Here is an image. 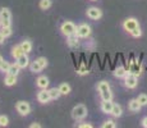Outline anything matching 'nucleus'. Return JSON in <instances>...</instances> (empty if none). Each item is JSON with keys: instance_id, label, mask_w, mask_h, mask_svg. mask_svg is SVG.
Returning <instances> with one entry per match:
<instances>
[{"instance_id": "obj_31", "label": "nucleus", "mask_w": 147, "mask_h": 128, "mask_svg": "<svg viewBox=\"0 0 147 128\" xmlns=\"http://www.w3.org/2000/svg\"><path fill=\"white\" fill-rule=\"evenodd\" d=\"M9 124V119L7 115H0V126L1 127H7Z\"/></svg>"}, {"instance_id": "obj_20", "label": "nucleus", "mask_w": 147, "mask_h": 128, "mask_svg": "<svg viewBox=\"0 0 147 128\" xmlns=\"http://www.w3.org/2000/svg\"><path fill=\"white\" fill-rule=\"evenodd\" d=\"M127 73L128 72L125 70L124 67H118V68H115V70H114V76L118 77V78H123V77H125Z\"/></svg>"}, {"instance_id": "obj_33", "label": "nucleus", "mask_w": 147, "mask_h": 128, "mask_svg": "<svg viewBox=\"0 0 147 128\" xmlns=\"http://www.w3.org/2000/svg\"><path fill=\"white\" fill-rule=\"evenodd\" d=\"M77 73H78V74H81V76L87 74V73H88V69H87V67L84 64H81V67L77 69Z\"/></svg>"}, {"instance_id": "obj_27", "label": "nucleus", "mask_w": 147, "mask_h": 128, "mask_svg": "<svg viewBox=\"0 0 147 128\" xmlns=\"http://www.w3.org/2000/svg\"><path fill=\"white\" fill-rule=\"evenodd\" d=\"M137 100L142 106H145V105H147V95L146 93H141V95H138Z\"/></svg>"}, {"instance_id": "obj_17", "label": "nucleus", "mask_w": 147, "mask_h": 128, "mask_svg": "<svg viewBox=\"0 0 147 128\" xmlns=\"http://www.w3.org/2000/svg\"><path fill=\"white\" fill-rule=\"evenodd\" d=\"M4 83H5V86H13V85H16L17 83V76L7 73L5 79H4Z\"/></svg>"}, {"instance_id": "obj_15", "label": "nucleus", "mask_w": 147, "mask_h": 128, "mask_svg": "<svg viewBox=\"0 0 147 128\" xmlns=\"http://www.w3.org/2000/svg\"><path fill=\"white\" fill-rule=\"evenodd\" d=\"M128 108H129L131 112H140L141 108H142V105L138 102L137 99H132V100L129 101V104H128Z\"/></svg>"}, {"instance_id": "obj_38", "label": "nucleus", "mask_w": 147, "mask_h": 128, "mask_svg": "<svg viewBox=\"0 0 147 128\" xmlns=\"http://www.w3.org/2000/svg\"><path fill=\"white\" fill-rule=\"evenodd\" d=\"M40 127H41L40 123H33V124H31V128H40Z\"/></svg>"}, {"instance_id": "obj_14", "label": "nucleus", "mask_w": 147, "mask_h": 128, "mask_svg": "<svg viewBox=\"0 0 147 128\" xmlns=\"http://www.w3.org/2000/svg\"><path fill=\"white\" fill-rule=\"evenodd\" d=\"M68 45H69L70 47H77L78 45H80V37L77 36V33L68 36Z\"/></svg>"}, {"instance_id": "obj_7", "label": "nucleus", "mask_w": 147, "mask_h": 128, "mask_svg": "<svg viewBox=\"0 0 147 128\" xmlns=\"http://www.w3.org/2000/svg\"><path fill=\"white\" fill-rule=\"evenodd\" d=\"M16 108H17V112H18L21 115H28L31 112V106L27 101H18L16 105Z\"/></svg>"}, {"instance_id": "obj_1", "label": "nucleus", "mask_w": 147, "mask_h": 128, "mask_svg": "<svg viewBox=\"0 0 147 128\" xmlns=\"http://www.w3.org/2000/svg\"><path fill=\"white\" fill-rule=\"evenodd\" d=\"M0 22H1V27H10L12 24V13L8 8L0 9Z\"/></svg>"}, {"instance_id": "obj_22", "label": "nucleus", "mask_w": 147, "mask_h": 128, "mask_svg": "<svg viewBox=\"0 0 147 128\" xmlns=\"http://www.w3.org/2000/svg\"><path fill=\"white\" fill-rule=\"evenodd\" d=\"M19 65L17 64V63H14V64H10V67H9V70H8V73L9 74H14V76H17L19 73Z\"/></svg>"}, {"instance_id": "obj_40", "label": "nucleus", "mask_w": 147, "mask_h": 128, "mask_svg": "<svg viewBox=\"0 0 147 128\" xmlns=\"http://www.w3.org/2000/svg\"><path fill=\"white\" fill-rule=\"evenodd\" d=\"M91 1H96V0H91Z\"/></svg>"}, {"instance_id": "obj_34", "label": "nucleus", "mask_w": 147, "mask_h": 128, "mask_svg": "<svg viewBox=\"0 0 147 128\" xmlns=\"http://www.w3.org/2000/svg\"><path fill=\"white\" fill-rule=\"evenodd\" d=\"M115 127H117V124L114 123V121H106L102 124V128H115Z\"/></svg>"}, {"instance_id": "obj_41", "label": "nucleus", "mask_w": 147, "mask_h": 128, "mask_svg": "<svg viewBox=\"0 0 147 128\" xmlns=\"http://www.w3.org/2000/svg\"><path fill=\"white\" fill-rule=\"evenodd\" d=\"M0 26H1V22H0Z\"/></svg>"}, {"instance_id": "obj_23", "label": "nucleus", "mask_w": 147, "mask_h": 128, "mask_svg": "<svg viewBox=\"0 0 147 128\" xmlns=\"http://www.w3.org/2000/svg\"><path fill=\"white\" fill-rule=\"evenodd\" d=\"M97 90H98V92H102V91H105V90H110V85H109V82H106V81H101L100 83L97 85Z\"/></svg>"}, {"instance_id": "obj_9", "label": "nucleus", "mask_w": 147, "mask_h": 128, "mask_svg": "<svg viewBox=\"0 0 147 128\" xmlns=\"http://www.w3.org/2000/svg\"><path fill=\"white\" fill-rule=\"evenodd\" d=\"M87 17L91 19H100L101 17H102V12H101L98 8L91 7L87 9Z\"/></svg>"}, {"instance_id": "obj_37", "label": "nucleus", "mask_w": 147, "mask_h": 128, "mask_svg": "<svg viewBox=\"0 0 147 128\" xmlns=\"http://www.w3.org/2000/svg\"><path fill=\"white\" fill-rule=\"evenodd\" d=\"M5 39H7V37H5V36H4V35H3V33H1V32H0V44H3V42H4V41H5Z\"/></svg>"}, {"instance_id": "obj_29", "label": "nucleus", "mask_w": 147, "mask_h": 128, "mask_svg": "<svg viewBox=\"0 0 147 128\" xmlns=\"http://www.w3.org/2000/svg\"><path fill=\"white\" fill-rule=\"evenodd\" d=\"M9 67H10V63H9V62L4 60V62L1 63V65H0V70H1V72H4V73H8V70H9Z\"/></svg>"}, {"instance_id": "obj_19", "label": "nucleus", "mask_w": 147, "mask_h": 128, "mask_svg": "<svg viewBox=\"0 0 147 128\" xmlns=\"http://www.w3.org/2000/svg\"><path fill=\"white\" fill-rule=\"evenodd\" d=\"M121 114H123V108H121L120 105H118V104H114L113 110H111V115H114L115 118H119Z\"/></svg>"}, {"instance_id": "obj_35", "label": "nucleus", "mask_w": 147, "mask_h": 128, "mask_svg": "<svg viewBox=\"0 0 147 128\" xmlns=\"http://www.w3.org/2000/svg\"><path fill=\"white\" fill-rule=\"evenodd\" d=\"M92 126L90 123H83V124H80V128H91Z\"/></svg>"}, {"instance_id": "obj_28", "label": "nucleus", "mask_w": 147, "mask_h": 128, "mask_svg": "<svg viewBox=\"0 0 147 128\" xmlns=\"http://www.w3.org/2000/svg\"><path fill=\"white\" fill-rule=\"evenodd\" d=\"M129 72H131V73H134V74L138 76V74H141V68L134 63V64L131 65V68H129Z\"/></svg>"}, {"instance_id": "obj_6", "label": "nucleus", "mask_w": 147, "mask_h": 128, "mask_svg": "<svg viewBox=\"0 0 147 128\" xmlns=\"http://www.w3.org/2000/svg\"><path fill=\"white\" fill-rule=\"evenodd\" d=\"M77 36L81 39H87L90 35H91V27H90L87 23H82L77 27Z\"/></svg>"}, {"instance_id": "obj_4", "label": "nucleus", "mask_w": 147, "mask_h": 128, "mask_svg": "<svg viewBox=\"0 0 147 128\" xmlns=\"http://www.w3.org/2000/svg\"><path fill=\"white\" fill-rule=\"evenodd\" d=\"M60 31H61L63 35H65L68 37V36L74 35V33L77 32V26L73 23V22L67 21V22H64V23L60 26Z\"/></svg>"}, {"instance_id": "obj_30", "label": "nucleus", "mask_w": 147, "mask_h": 128, "mask_svg": "<svg viewBox=\"0 0 147 128\" xmlns=\"http://www.w3.org/2000/svg\"><path fill=\"white\" fill-rule=\"evenodd\" d=\"M131 35L133 36V37H136V39H137V37H141V36H142V31H141V27H140V26H138V27H136L134 30L132 31Z\"/></svg>"}, {"instance_id": "obj_12", "label": "nucleus", "mask_w": 147, "mask_h": 128, "mask_svg": "<svg viewBox=\"0 0 147 128\" xmlns=\"http://www.w3.org/2000/svg\"><path fill=\"white\" fill-rule=\"evenodd\" d=\"M16 63L19 65V68H27L28 65H30V59H28L27 54H23L22 56H19Z\"/></svg>"}, {"instance_id": "obj_16", "label": "nucleus", "mask_w": 147, "mask_h": 128, "mask_svg": "<svg viewBox=\"0 0 147 128\" xmlns=\"http://www.w3.org/2000/svg\"><path fill=\"white\" fill-rule=\"evenodd\" d=\"M23 54H26L23 51V49H22V46H21V44L19 45H16V46L12 49V55H13V58L14 59H18L19 56H22Z\"/></svg>"}, {"instance_id": "obj_10", "label": "nucleus", "mask_w": 147, "mask_h": 128, "mask_svg": "<svg viewBox=\"0 0 147 128\" xmlns=\"http://www.w3.org/2000/svg\"><path fill=\"white\" fill-rule=\"evenodd\" d=\"M37 100L41 102V104H46V102H49L51 100V98H50V93H49V90L46 89H42L40 92L37 93Z\"/></svg>"}, {"instance_id": "obj_25", "label": "nucleus", "mask_w": 147, "mask_h": 128, "mask_svg": "<svg viewBox=\"0 0 147 128\" xmlns=\"http://www.w3.org/2000/svg\"><path fill=\"white\" fill-rule=\"evenodd\" d=\"M100 95H101V99H102V100H111L113 99V93L110 90L102 91V92H100Z\"/></svg>"}, {"instance_id": "obj_36", "label": "nucleus", "mask_w": 147, "mask_h": 128, "mask_svg": "<svg viewBox=\"0 0 147 128\" xmlns=\"http://www.w3.org/2000/svg\"><path fill=\"white\" fill-rule=\"evenodd\" d=\"M142 126L145 128H147V116H145V118L142 119Z\"/></svg>"}, {"instance_id": "obj_24", "label": "nucleus", "mask_w": 147, "mask_h": 128, "mask_svg": "<svg viewBox=\"0 0 147 128\" xmlns=\"http://www.w3.org/2000/svg\"><path fill=\"white\" fill-rule=\"evenodd\" d=\"M59 90H60V92H61V95H68V93L70 92V86L68 83H61L60 86H59Z\"/></svg>"}, {"instance_id": "obj_5", "label": "nucleus", "mask_w": 147, "mask_h": 128, "mask_svg": "<svg viewBox=\"0 0 147 128\" xmlns=\"http://www.w3.org/2000/svg\"><path fill=\"white\" fill-rule=\"evenodd\" d=\"M124 85L128 89H136L138 85V76L134 74V73L128 72L124 77Z\"/></svg>"}, {"instance_id": "obj_26", "label": "nucleus", "mask_w": 147, "mask_h": 128, "mask_svg": "<svg viewBox=\"0 0 147 128\" xmlns=\"http://www.w3.org/2000/svg\"><path fill=\"white\" fill-rule=\"evenodd\" d=\"M51 7V0H40V8L44 10L49 9Z\"/></svg>"}, {"instance_id": "obj_3", "label": "nucleus", "mask_w": 147, "mask_h": 128, "mask_svg": "<svg viewBox=\"0 0 147 128\" xmlns=\"http://www.w3.org/2000/svg\"><path fill=\"white\" fill-rule=\"evenodd\" d=\"M86 115H87V108L84 106L83 104H80V105L73 108L72 116L76 119V121H81V119H83Z\"/></svg>"}, {"instance_id": "obj_2", "label": "nucleus", "mask_w": 147, "mask_h": 128, "mask_svg": "<svg viewBox=\"0 0 147 128\" xmlns=\"http://www.w3.org/2000/svg\"><path fill=\"white\" fill-rule=\"evenodd\" d=\"M46 65H47V59L44 58V56H40V58L36 59L35 62H32V64L30 65V68L33 73H38V72H41Z\"/></svg>"}, {"instance_id": "obj_32", "label": "nucleus", "mask_w": 147, "mask_h": 128, "mask_svg": "<svg viewBox=\"0 0 147 128\" xmlns=\"http://www.w3.org/2000/svg\"><path fill=\"white\" fill-rule=\"evenodd\" d=\"M0 32H1L5 37H9V36L12 35V28L10 27H1V31H0Z\"/></svg>"}, {"instance_id": "obj_13", "label": "nucleus", "mask_w": 147, "mask_h": 128, "mask_svg": "<svg viewBox=\"0 0 147 128\" xmlns=\"http://www.w3.org/2000/svg\"><path fill=\"white\" fill-rule=\"evenodd\" d=\"M49 78H47L46 76H40L37 78V81H36V85H37L40 89H47V86H49Z\"/></svg>"}, {"instance_id": "obj_8", "label": "nucleus", "mask_w": 147, "mask_h": 128, "mask_svg": "<svg viewBox=\"0 0 147 128\" xmlns=\"http://www.w3.org/2000/svg\"><path fill=\"white\" fill-rule=\"evenodd\" d=\"M138 26H140V23H138V21L136 18H127L125 21L123 22V28L125 31H128L129 33H131L136 27H138Z\"/></svg>"}, {"instance_id": "obj_39", "label": "nucleus", "mask_w": 147, "mask_h": 128, "mask_svg": "<svg viewBox=\"0 0 147 128\" xmlns=\"http://www.w3.org/2000/svg\"><path fill=\"white\" fill-rule=\"evenodd\" d=\"M3 62H4V58H3V56L0 55V65H1V63H3Z\"/></svg>"}, {"instance_id": "obj_11", "label": "nucleus", "mask_w": 147, "mask_h": 128, "mask_svg": "<svg viewBox=\"0 0 147 128\" xmlns=\"http://www.w3.org/2000/svg\"><path fill=\"white\" fill-rule=\"evenodd\" d=\"M113 106H114V102L111 100H102V102H101V110L106 114H111Z\"/></svg>"}, {"instance_id": "obj_18", "label": "nucleus", "mask_w": 147, "mask_h": 128, "mask_svg": "<svg viewBox=\"0 0 147 128\" xmlns=\"http://www.w3.org/2000/svg\"><path fill=\"white\" fill-rule=\"evenodd\" d=\"M21 46H22V49H23V51L26 54H28V53H31V51H32V42H31L30 40H24V41H22Z\"/></svg>"}, {"instance_id": "obj_21", "label": "nucleus", "mask_w": 147, "mask_h": 128, "mask_svg": "<svg viewBox=\"0 0 147 128\" xmlns=\"http://www.w3.org/2000/svg\"><path fill=\"white\" fill-rule=\"evenodd\" d=\"M49 93H50V98H51V100H56V99L60 98L61 92L59 89H50L49 90Z\"/></svg>"}]
</instances>
